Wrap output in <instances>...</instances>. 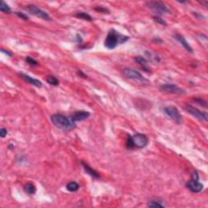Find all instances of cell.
I'll use <instances>...</instances> for the list:
<instances>
[{
    "instance_id": "obj_29",
    "label": "cell",
    "mask_w": 208,
    "mask_h": 208,
    "mask_svg": "<svg viewBox=\"0 0 208 208\" xmlns=\"http://www.w3.org/2000/svg\"><path fill=\"white\" fill-rule=\"evenodd\" d=\"M2 51H3V52H4L5 54H7V55H8V56H12V54H10L9 52H8V51H4V50H3V49H2Z\"/></svg>"
},
{
    "instance_id": "obj_19",
    "label": "cell",
    "mask_w": 208,
    "mask_h": 208,
    "mask_svg": "<svg viewBox=\"0 0 208 208\" xmlns=\"http://www.w3.org/2000/svg\"><path fill=\"white\" fill-rule=\"evenodd\" d=\"M76 17H78L80 19H82V20H86V21H92L93 18L91 17V16L88 14V13H86V12H77L76 14Z\"/></svg>"
},
{
    "instance_id": "obj_20",
    "label": "cell",
    "mask_w": 208,
    "mask_h": 208,
    "mask_svg": "<svg viewBox=\"0 0 208 208\" xmlns=\"http://www.w3.org/2000/svg\"><path fill=\"white\" fill-rule=\"evenodd\" d=\"M0 11L4 12V13H7V14H10L12 12V10H11L9 6L7 3H5L3 1H2L0 3Z\"/></svg>"
},
{
    "instance_id": "obj_21",
    "label": "cell",
    "mask_w": 208,
    "mask_h": 208,
    "mask_svg": "<svg viewBox=\"0 0 208 208\" xmlns=\"http://www.w3.org/2000/svg\"><path fill=\"white\" fill-rule=\"evenodd\" d=\"M147 206H150V207H164V205L161 203L160 201L152 200V201H150L147 203Z\"/></svg>"
},
{
    "instance_id": "obj_12",
    "label": "cell",
    "mask_w": 208,
    "mask_h": 208,
    "mask_svg": "<svg viewBox=\"0 0 208 208\" xmlns=\"http://www.w3.org/2000/svg\"><path fill=\"white\" fill-rule=\"evenodd\" d=\"M20 76H21V78L23 79L24 81H25L26 82H28V83L30 84V85L36 86V87H38V88L42 87V83L39 81V80L33 78V77H31V76H29V75L24 74V73H21Z\"/></svg>"
},
{
    "instance_id": "obj_8",
    "label": "cell",
    "mask_w": 208,
    "mask_h": 208,
    "mask_svg": "<svg viewBox=\"0 0 208 208\" xmlns=\"http://www.w3.org/2000/svg\"><path fill=\"white\" fill-rule=\"evenodd\" d=\"M160 89L161 91L168 93V94H185V90L175 84H164L160 86Z\"/></svg>"
},
{
    "instance_id": "obj_16",
    "label": "cell",
    "mask_w": 208,
    "mask_h": 208,
    "mask_svg": "<svg viewBox=\"0 0 208 208\" xmlns=\"http://www.w3.org/2000/svg\"><path fill=\"white\" fill-rule=\"evenodd\" d=\"M67 190L69 191V192H76L77 190H79L80 188V185L76 182V181H71L66 186Z\"/></svg>"
},
{
    "instance_id": "obj_24",
    "label": "cell",
    "mask_w": 208,
    "mask_h": 208,
    "mask_svg": "<svg viewBox=\"0 0 208 208\" xmlns=\"http://www.w3.org/2000/svg\"><path fill=\"white\" fill-rule=\"evenodd\" d=\"M16 15L17 16H19L20 18H21L22 20H24V21H28L29 20V16H27L26 14H25V13H23V12H16Z\"/></svg>"
},
{
    "instance_id": "obj_5",
    "label": "cell",
    "mask_w": 208,
    "mask_h": 208,
    "mask_svg": "<svg viewBox=\"0 0 208 208\" xmlns=\"http://www.w3.org/2000/svg\"><path fill=\"white\" fill-rule=\"evenodd\" d=\"M123 75L128 79H130V80H133V81H146V82H148V81L146 80L145 77H144L142 75L135 69H133V68H125L123 70Z\"/></svg>"
},
{
    "instance_id": "obj_13",
    "label": "cell",
    "mask_w": 208,
    "mask_h": 208,
    "mask_svg": "<svg viewBox=\"0 0 208 208\" xmlns=\"http://www.w3.org/2000/svg\"><path fill=\"white\" fill-rule=\"evenodd\" d=\"M174 37H175V39H176L177 42H179L180 44L182 45L183 47H184L188 52H190V53H193V52H194L192 47L190 46V44L188 43L186 39H185L183 36H181L180 34H176L174 36Z\"/></svg>"
},
{
    "instance_id": "obj_4",
    "label": "cell",
    "mask_w": 208,
    "mask_h": 208,
    "mask_svg": "<svg viewBox=\"0 0 208 208\" xmlns=\"http://www.w3.org/2000/svg\"><path fill=\"white\" fill-rule=\"evenodd\" d=\"M164 113L166 114L167 116H168L169 118L172 120L174 122L180 125L182 122V116L180 115V111L176 106H168L164 107Z\"/></svg>"
},
{
    "instance_id": "obj_22",
    "label": "cell",
    "mask_w": 208,
    "mask_h": 208,
    "mask_svg": "<svg viewBox=\"0 0 208 208\" xmlns=\"http://www.w3.org/2000/svg\"><path fill=\"white\" fill-rule=\"evenodd\" d=\"M153 19L155 20V21H156L157 23H159L160 25H163V26H166L167 25L166 22H165V21H164V20H163L161 17H160L159 16H155L154 17H153Z\"/></svg>"
},
{
    "instance_id": "obj_17",
    "label": "cell",
    "mask_w": 208,
    "mask_h": 208,
    "mask_svg": "<svg viewBox=\"0 0 208 208\" xmlns=\"http://www.w3.org/2000/svg\"><path fill=\"white\" fill-rule=\"evenodd\" d=\"M36 187H35V185L32 183H27L25 185V191L28 194H30V195H32V194H34L36 193Z\"/></svg>"
},
{
    "instance_id": "obj_6",
    "label": "cell",
    "mask_w": 208,
    "mask_h": 208,
    "mask_svg": "<svg viewBox=\"0 0 208 208\" xmlns=\"http://www.w3.org/2000/svg\"><path fill=\"white\" fill-rule=\"evenodd\" d=\"M146 6L152 9L153 11H155V12H157L158 14L162 15L165 14V13H169L170 11L167 7V6L164 4L162 2H156V1H150L146 3Z\"/></svg>"
},
{
    "instance_id": "obj_25",
    "label": "cell",
    "mask_w": 208,
    "mask_h": 208,
    "mask_svg": "<svg viewBox=\"0 0 208 208\" xmlns=\"http://www.w3.org/2000/svg\"><path fill=\"white\" fill-rule=\"evenodd\" d=\"M95 11H98V12H102V13H109V10L106 9V7H98L94 8Z\"/></svg>"
},
{
    "instance_id": "obj_27",
    "label": "cell",
    "mask_w": 208,
    "mask_h": 208,
    "mask_svg": "<svg viewBox=\"0 0 208 208\" xmlns=\"http://www.w3.org/2000/svg\"><path fill=\"white\" fill-rule=\"evenodd\" d=\"M191 179L192 180H199V176L198 173V171H194L191 174Z\"/></svg>"
},
{
    "instance_id": "obj_11",
    "label": "cell",
    "mask_w": 208,
    "mask_h": 208,
    "mask_svg": "<svg viewBox=\"0 0 208 208\" xmlns=\"http://www.w3.org/2000/svg\"><path fill=\"white\" fill-rule=\"evenodd\" d=\"M90 116V113L86 111H77L72 114L70 118L72 119L74 122L76 121H82L88 119Z\"/></svg>"
},
{
    "instance_id": "obj_3",
    "label": "cell",
    "mask_w": 208,
    "mask_h": 208,
    "mask_svg": "<svg viewBox=\"0 0 208 208\" xmlns=\"http://www.w3.org/2000/svg\"><path fill=\"white\" fill-rule=\"evenodd\" d=\"M148 137L142 133H137L133 136H129L126 141L128 149H142L147 146Z\"/></svg>"
},
{
    "instance_id": "obj_9",
    "label": "cell",
    "mask_w": 208,
    "mask_h": 208,
    "mask_svg": "<svg viewBox=\"0 0 208 208\" xmlns=\"http://www.w3.org/2000/svg\"><path fill=\"white\" fill-rule=\"evenodd\" d=\"M185 110L187 111V112L191 114L195 118L198 119L200 120H202V121H207L208 116L206 112L200 111V110H198L196 107H194V106H191V105H189V104H187L185 106Z\"/></svg>"
},
{
    "instance_id": "obj_1",
    "label": "cell",
    "mask_w": 208,
    "mask_h": 208,
    "mask_svg": "<svg viewBox=\"0 0 208 208\" xmlns=\"http://www.w3.org/2000/svg\"><path fill=\"white\" fill-rule=\"evenodd\" d=\"M129 37L125 35L120 34V33L116 31L115 29H111L107 33L104 42L105 47L109 50H113L120 44H123L127 42Z\"/></svg>"
},
{
    "instance_id": "obj_14",
    "label": "cell",
    "mask_w": 208,
    "mask_h": 208,
    "mask_svg": "<svg viewBox=\"0 0 208 208\" xmlns=\"http://www.w3.org/2000/svg\"><path fill=\"white\" fill-rule=\"evenodd\" d=\"M81 165H82V167H83L84 170H85V171H86L90 176H92V177H94V178H95V179L100 178L99 174L96 171H94L92 168H90L88 164H86V163L81 162Z\"/></svg>"
},
{
    "instance_id": "obj_23",
    "label": "cell",
    "mask_w": 208,
    "mask_h": 208,
    "mask_svg": "<svg viewBox=\"0 0 208 208\" xmlns=\"http://www.w3.org/2000/svg\"><path fill=\"white\" fill-rule=\"evenodd\" d=\"M25 59H26V61H27V63H28L29 64H30V65H37V61H36V60H35L33 58H32V57L27 56Z\"/></svg>"
},
{
    "instance_id": "obj_26",
    "label": "cell",
    "mask_w": 208,
    "mask_h": 208,
    "mask_svg": "<svg viewBox=\"0 0 208 208\" xmlns=\"http://www.w3.org/2000/svg\"><path fill=\"white\" fill-rule=\"evenodd\" d=\"M7 130L5 129V128H1L0 129V136L2 138H4L5 137L7 136Z\"/></svg>"
},
{
    "instance_id": "obj_2",
    "label": "cell",
    "mask_w": 208,
    "mask_h": 208,
    "mask_svg": "<svg viewBox=\"0 0 208 208\" xmlns=\"http://www.w3.org/2000/svg\"><path fill=\"white\" fill-rule=\"evenodd\" d=\"M51 120L56 127L58 129L66 131H70V130L74 129L76 127V124L71 118H67L66 116L61 114H55L53 116H51Z\"/></svg>"
},
{
    "instance_id": "obj_7",
    "label": "cell",
    "mask_w": 208,
    "mask_h": 208,
    "mask_svg": "<svg viewBox=\"0 0 208 208\" xmlns=\"http://www.w3.org/2000/svg\"><path fill=\"white\" fill-rule=\"evenodd\" d=\"M27 9L29 12V13H31L33 16H35L36 17H38V18L42 19V20H44V21H51L50 16L46 12H44L43 10H42L41 8L37 7V6H35V5H28L27 6Z\"/></svg>"
},
{
    "instance_id": "obj_28",
    "label": "cell",
    "mask_w": 208,
    "mask_h": 208,
    "mask_svg": "<svg viewBox=\"0 0 208 208\" xmlns=\"http://www.w3.org/2000/svg\"><path fill=\"white\" fill-rule=\"evenodd\" d=\"M195 102H197L198 104H199V105H201V106H203L204 107H206V102H204L203 100L201 99V98H198V99H195L194 100Z\"/></svg>"
},
{
    "instance_id": "obj_18",
    "label": "cell",
    "mask_w": 208,
    "mask_h": 208,
    "mask_svg": "<svg viewBox=\"0 0 208 208\" xmlns=\"http://www.w3.org/2000/svg\"><path fill=\"white\" fill-rule=\"evenodd\" d=\"M46 81H47L50 85L54 86H58L59 84H60L58 79L56 78V76H52V75H49V76H46Z\"/></svg>"
},
{
    "instance_id": "obj_15",
    "label": "cell",
    "mask_w": 208,
    "mask_h": 208,
    "mask_svg": "<svg viewBox=\"0 0 208 208\" xmlns=\"http://www.w3.org/2000/svg\"><path fill=\"white\" fill-rule=\"evenodd\" d=\"M134 60H135V61H136L138 64L141 65L146 71H147V72L150 71V69L146 67H147V64H148V61H147L146 59H145L144 57H142V56H137V57L134 58Z\"/></svg>"
},
{
    "instance_id": "obj_10",
    "label": "cell",
    "mask_w": 208,
    "mask_h": 208,
    "mask_svg": "<svg viewBox=\"0 0 208 208\" xmlns=\"http://www.w3.org/2000/svg\"><path fill=\"white\" fill-rule=\"evenodd\" d=\"M185 186L193 193H199L203 190V185L199 182V180H192V179L190 181H188Z\"/></svg>"
}]
</instances>
